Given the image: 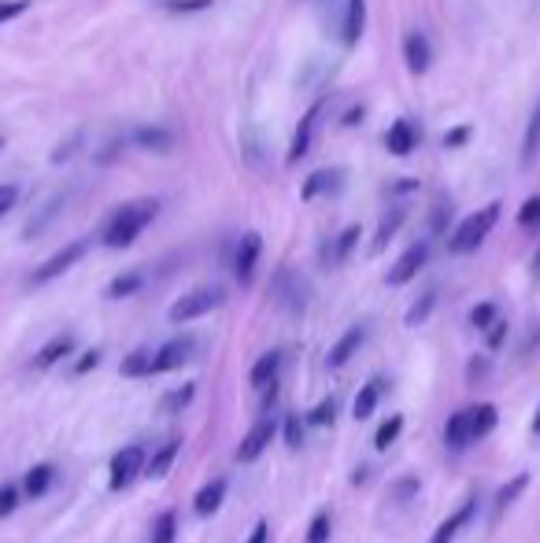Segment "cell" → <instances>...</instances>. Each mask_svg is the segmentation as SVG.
Segmentation results:
<instances>
[{"label":"cell","mask_w":540,"mask_h":543,"mask_svg":"<svg viewBox=\"0 0 540 543\" xmlns=\"http://www.w3.org/2000/svg\"><path fill=\"white\" fill-rule=\"evenodd\" d=\"M174 130H167V126H137L134 133H130V145L145 148V152H171L174 148Z\"/></svg>","instance_id":"16"},{"label":"cell","mask_w":540,"mask_h":543,"mask_svg":"<svg viewBox=\"0 0 540 543\" xmlns=\"http://www.w3.org/2000/svg\"><path fill=\"white\" fill-rule=\"evenodd\" d=\"M518 226H522V230H540V196H529L526 204H522Z\"/></svg>","instance_id":"37"},{"label":"cell","mask_w":540,"mask_h":543,"mask_svg":"<svg viewBox=\"0 0 540 543\" xmlns=\"http://www.w3.org/2000/svg\"><path fill=\"white\" fill-rule=\"evenodd\" d=\"M533 270H540V255H537V259H533Z\"/></svg>","instance_id":"54"},{"label":"cell","mask_w":540,"mask_h":543,"mask_svg":"<svg viewBox=\"0 0 540 543\" xmlns=\"http://www.w3.org/2000/svg\"><path fill=\"white\" fill-rule=\"evenodd\" d=\"M152 374V351H130L123 359V377H145Z\"/></svg>","instance_id":"31"},{"label":"cell","mask_w":540,"mask_h":543,"mask_svg":"<svg viewBox=\"0 0 540 543\" xmlns=\"http://www.w3.org/2000/svg\"><path fill=\"white\" fill-rule=\"evenodd\" d=\"M270 529H267V521H256V529L248 532V540L245 543H267Z\"/></svg>","instance_id":"50"},{"label":"cell","mask_w":540,"mask_h":543,"mask_svg":"<svg viewBox=\"0 0 540 543\" xmlns=\"http://www.w3.org/2000/svg\"><path fill=\"white\" fill-rule=\"evenodd\" d=\"M89 252V241H71L67 248H60L56 255H49L45 263L37 266L34 274H30V285H49V281H56L60 274H67L82 255Z\"/></svg>","instance_id":"5"},{"label":"cell","mask_w":540,"mask_h":543,"mask_svg":"<svg viewBox=\"0 0 540 543\" xmlns=\"http://www.w3.org/2000/svg\"><path fill=\"white\" fill-rule=\"evenodd\" d=\"M193 351H197V340L193 337H174L167 344H160V351L152 355V374H167V370H178L185 362L193 359Z\"/></svg>","instance_id":"7"},{"label":"cell","mask_w":540,"mask_h":543,"mask_svg":"<svg viewBox=\"0 0 540 543\" xmlns=\"http://www.w3.org/2000/svg\"><path fill=\"white\" fill-rule=\"evenodd\" d=\"M100 359H104V351H100V348H89L86 355H82V359L74 362V377H82V374H89V370H97Z\"/></svg>","instance_id":"43"},{"label":"cell","mask_w":540,"mask_h":543,"mask_svg":"<svg viewBox=\"0 0 540 543\" xmlns=\"http://www.w3.org/2000/svg\"><path fill=\"white\" fill-rule=\"evenodd\" d=\"M467 425H470V440H485V436L496 429V407H492V403H478V407H470Z\"/></svg>","instance_id":"24"},{"label":"cell","mask_w":540,"mask_h":543,"mask_svg":"<svg viewBox=\"0 0 540 543\" xmlns=\"http://www.w3.org/2000/svg\"><path fill=\"white\" fill-rule=\"evenodd\" d=\"M193 396H197V385H193V381L182 388H174V392L163 396V411H182V407H189V399Z\"/></svg>","instance_id":"35"},{"label":"cell","mask_w":540,"mask_h":543,"mask_svg":"<svg viewBox=\"0 0 540 543\" xmlns=\"http://www.w3.org/2000/svg\"><path fill=\"white\" fill-rule=\"evenodd\" d=\"M474 514H478V495H470L467 503H463V507L455 510L452 518L441 521V529L433 532V540H430V543H455V536H459V532H463V529L470 525V521H474Z\"/></svg>","instance_id":"15"},{"label":"cell","mask_w":540,"mask_h":543,"mask_svg":"<svg viewBox=\"0 0 540 543\" xmlns=\"http://www.w3.org/2000/svg\"><path fill=\"white\" fill-rule=\"evenodd\" d=\"M259 255H263V237H259L256 230L245 233V237L237 241V252H234V274H237V281H241V285H248V281H252Z\"/></svg>","instance_id":"9"},{"label":"cell","mask_w":540,"mask_h":543,"mask_svg":"<svg viewBox=\"0 0 540 543\" xmlns=\"http://www.w3.org/2000/svg\"><path fill=\"white\" fill-rule=\"evenodd\" d=\"M178 451H182V444H178V440H171V444H163L152 459H145V477H148V481H163V477L171 473L174 459H178Z\"/></svg>","instance_id":"21"},{"label":"cell","mask_w":540,"mask_h":543,"mask_svg":"<svg viewBox=\"0 0 540 543\" xmlns=\"http://www.w3.org/2000/svg\"><path fill=\"white\" fill-rule=\"evenodd\" d=\"M529 429H533V436H540V407H537V414H533V425H529Z\"/></svg>","instance_id":"52"},{"label":"cell","mask_w":540,"mask_h":543,"mask_svg":"<svg viewBox=\"0 0 540 543\" xmlns=\"http://www.w3.org/2000/svg\"><path fill=\"white\" fill-rule=\"evenodd\" d=\"M470 126H455V130H448L444 133V148H448V152H455V148H463L470 141Z\"/></svg>","instance_id":"44"},{"label":"cell","mask_w":540,"mask_h":543,"mask_svg":"<svg viewBox=\"0 0 540 543\" xmlns=\"http://www.w3.org/2000/svg\"><path fill=\"white\" fill-rule=\"evenodd\" d=\"M400 429H404V418H400V414H393L389 422H381V429L374 433V447H378V451H389V447L396 444Z\"/></svg>","instance_id":"33"},{"label":"cell","mask_w":540,"mask_h":543,"mask_svg":"<svg viewBox=\"0 0 540 543\" xmlns=\"http://www.w3.org/2000/svg\"><path fill=\"white\" fill-rule=\"evenodd\" d=\"M15 200H19V185H12V181H8V185H0V218L12 211Z\"/></svg>","instance_id":"46"},{"label":"cell","mask_w":540,"mask_h":543,"mask_svg":"<svg viewBox=\"0 0 540 543\" xmlns=\"http://www.w3.org/2000/svg\"><path fill=\"white\" fill-rule=\"evenodd\" d=\"M19 488L15 484H0V518H12L15 510H19Z\"/></svg>","instance_id":"40"},{"label":"cell","mask_w":540,"mask_h":543,"mask_svg":"<svg viewBox=\"0 0 540 543\" xmlns=\"http://www.w3.org/2000/svg\"><path fill=\"white\" fill-rule=\"evenodd\" d=\"M356 244H359V226H348V230H341V237L326 248V263H330V266L348 263V255L356 252Z\"/></svg>","instance_id":"27"},{"label":"cell","mask_w":540,"mask_h":543,"mask_svg":"<svg viewBox=\"0 0 540 543\" xmlns=\"http://www.w3.org/2000/svg\"><path fill=\"white\" fill-rule=\"evenodd\" d=\"M540 344V329H533V337H529V348H537Z\"/></svg>","instance_id":"53"},{"label":"cell","mask_w":540,"mask_h":543,"mask_svg":"<svg viewBox=\"0 0 540 543\" xmlns=\"http://www.w3.org/2000/svg\"><path fill=\"white\" fill-rule=\"evenodd\" d=\"M71 351H74V340L67 337V333H63V337H52L49 344H45V348L37 351L34 362H30V366H34V370H52V366H56V362L67 359Z\"/></svg>","instance_id":"18"},{"label":"cell","mask_w":540,"mask_h":543,"mask_svg":"<svg viewBox=\"0 0 540 543\" xmlns=\"http://www.w3.org/2000/svg\"><path fill=\"white\" fill-rule=\"evenodd\" d=\"M341 181H344V170L341 167L315 170V174L304 181L300 196H304V200H319V196H326V193H337V189H341Z\"/></svg>","instance_id":"17"},{"label":"cell","mask_w":540,"mask_h":543,"mask_svg":"<svg viewBox=\"0 0 540 543\" xmlns=\"http://www.w3.org/2000/svg\"><path fill=\"white\" fill-rule=\"evenodd\" d=\"M156 211H160V204H156V200H130V204L115 207V211H111V218L104 222V233H100L104 248H111V252H123V248H130V244H134L137 237L152 226Z\"/></svg>","instance_id":"1"},{"label":"cell","mask_w":540,"mask_h":543,"mask_svg":"<svg viewBox=\"0 0 540 543\" xmlns=\"http://www.w3.org/2000/svg\"><path fill=\"white\" fill-rule=\"evenodd\" d=\"M222 499H226V481L204 484V488L197 492V499H193V510H197V518H211V514L222 507Z\"/></svg>","instance_id":"23"},{"label":"cell","mask_w":540,"mask_h":543,"mask_svg":"<svg viewBox=\"0 0 540 543\" xmlns=\"http://www.w3.org/2000/svg\"><path fill=\"white\" fill-rule=\"evenodd\" d=\"M540 159V100L533 115H529V126H526V137H522V167H533Z\"/></svg>","instance_id":"26"},{"label":"cell","mask_w":540,"mask_h":543,"mask_svg":"<svg viewBox=\"0 0 540 543\" xmlns=\"http://www.w3.org/2000/svg\"><path fill=\"white\" fill-rule=\"evenodd\" d=\"M274 433H278V422H274V418H259V422L248 429L245 440H241V447H237V462H256L270 447Z\"/></svg>","instance_id":"8"},{"label":"cell","mask_w":540,"mask_h":543,"mask_svg":"<svg viewBox=\"0 0 540 543\" xmlns=\"http://www.w3.org/2000/svg\"><path fill=\"white\" fill-rule=\"evenodd\" d=\"M485 333H489V351L504 348V340H507V322H504V318H496V322H492V326L485 329Z\"/></svg>","instance_id":"45"},{"label":"cell","mask_w":540,"mask_h":543,"mask_svg":"<svg viewBox=\"0 0 540 543\" xmlns=\"http://www.w3.org/2000/svg\"><path fill=\"white\" fill-rule=\"evenodd\" d=\"M430 263V244L426 241H418V244H411L400 259L393 263V270L385 274V285H407V281H415L418 278V270Z\"/></svg>","instance_id":"6"},{"label":"cell","mask_w":540,"mask_h":543,"mask_svg":"<svg viewBox=\"0 0 540 543\" xmlns=\"http://www.w3.org/2000/svg\"><path fill=\"white\" fill-rule=\"evenodd\" d=\"M381 388H385V381H381V377H374V381H367V385L359 388L356 403H352V414H356V422H367L370 414L378 411Z\"/></svg>","instance_id":"22"},{"label":"cell","mask_w":540,"mask_h":543,"mask_svg":"<svg viewBox=\"0 0 540 543\" xmlns=\"http://www.w3.org/2000/svg\"><path fill=\"white\" fill-rule=\"evenodd\" d=\"M363 26H367V0H344V15H341V41L348 49H356L359 37H363Z\"/></svg>","instance_id":"13"},{"label":"cell","mask_w":540,"mask_h":543,"mask_svg":"<svg viewBox=\"0 0 540 543\" xmlns=\"http://www.w3.org/2000/svg\"><path fill=\"white\" fill-rule=\"evenodd\" d=\"M418 492V477H404V481L396 484V499H411Z\"/></svg>","instance_id":"48"},{"label":"cell","mask_w":540,"mask_h":543,"mask_svg":"<svg viewBox=\"0 0 540 543\" xmlns=\"http://www.w3.org/2000/svg\"><path fill=\"white\" fill-rule=\"evenodd\" d=\"M470 444V425H467V411H455L448 422H444V447L448 451H463Z\"/></svg>","instance_id":"25"},{"label":"cell","mask_w":540,"mask_h":543,"mask_svg":"<svg viewBox=\"0 0 540 543\" xmlns=\"http://www.w3.org/2000/svg\"><path fill=\"white\" fill-rule=\"evenodd\" d=\"M363 340H367V326L344 329L341 340H337V344L330 348V355H326V366H330V370H341V366H348V359L363 348Z\"/></svg>","instance_id":"14"},{"label":"cell","mask_w":540,"mask_h":543,"mask_svg":"<svg viewBox=\"0 0 540 543\" xmlns=\"http://www.w3.org/2000/svg\"><path fill=\"white\" fill-rule=\"evenodd\" d=\"M356 119H363V108H352L344 115V126H356Z\"/></svg>","instance_id":"51"},{"label":"cell","mask_w":540,"mask_h":543,"mask_svg":"<svg viewBox=\"0 0 540 543\" xmlns=\"http://www.w3.org/2000/svg\"><path fill=\"white\" fill-rule=\"evenodd\" d=\"M500 211H504L500 204H489V207H481V211H474V215L463 218V222L455 226L452 241H448V252H452V255H470V252H478L481 244L489 241L492 226L500 222Z\"/></svg>","instance_id":"2"},{"label":"cell","mask_w":540,"mask_h":543,"mask_svg":"<svg viewBox=\"0 0 540 543\" xmlns=\"http://www.w3.org/2000/svg\"><path fill=\"white\" fill-rule=\"evenodd\" d=\"M222 303H226V289H222V285H200V289L178 296V300L171 303L167 318L182 326V322H193V318H204V314L219 311Z\"/></svg>","instance_id":"3"},{"label":"cell","mask_w":540,"mask_h":543,"mask_svg":"<svg viewBox=\"0 0 540 543\" xmlns=\"http://www.w3.org/2000/svg\"><path fill=\"white\" fill-rule=\"evenodd\" d=\"M452 218V207L437 204V211H433V233H444V222Z\"/></svg>","instance_id":"49"},{"label":"cell","mask_w":540,"mask_h":543,"mask_svg":"<svg viewBox=\"0 0 540 543\" xmlns=\"http://www.w3.org/2000/svg\"><path fill=\"white\" fill-rule=\"evenodd\" d=\"M30 4H34V0H0V26L12 23V19H19Z\"/></svg>","instance_id":"42"},{"label":"cell","mask_w":540,"mask_h":543,"mask_svg":"<svg viewBox=\"0 0 540 543\" xmlns=\"http://www.w3.org/2000/svg\"><path fill=\"white\" fill-rule=\"evenodd\" d=\"M433 300H437V292H426V296H422V300H418L415 307L407 311V326H418V322H426V318H430V311H433Z\"/></svg>","instance_id":"41"},{"label":"cell","mask_w":540,"mask_h":543,"mask_svg":"<svg viewBox=\"0 0 540 543\" xmlns=\"http://www.w3.org/2000/svg\"><path fill=\"white\" fill-rule=\"evenodd\" d=\"M278 370H282V351H263L256 359V366H252V374H248V381L256 388H267L270 381H278Z\"/></svg>","instance_id":"20"},{"label":"cell","mask_w":540,"mask_h":543,"mask_svg":"<svg viewBox=\"0 0 540 543\" xmlns=\"http://www.w3.org/2000/svg\"><path fill=\"white\" fill-rule=\"evenodd\" d=\"M418 141H422V130H418L411 119H396L393 126H389V133H385V148H389V156H411L418 148Z\"/></svg>","instance_id":"10"},{"label":"cell","mask_w":540,"mask_h":543,"mask_svg":"<svg viewBox=\"0 0 540 543\" xmlns=\"http://www.w3.org/2000/svg\"><path fill=\"white\" fill-rule=\"evenodd\" d=\"M404 60H407V71L411 74H426L433 63V49H430V37L422 34V30H411L404 37Z\"/></svg>","instance_id":"12"},{"label":"cell","mask_w":540,"mask_h":543,"mask_svg":"<svg viewBox=\"0 0 540 543\" xmlns=\"http://www.w3.org/2000/svg\"><path fill=\"white\" fill-rule=\"evenodd\" d=\"M526 488H529V477H526V473H518V477H511V481H507L504 488L496 492V499H492V525H496V521H504L507 507H511V503H515V499L526 492Z\"/></svg>","instance_id":"19"},{"label":"cell","mask_w":540,"mask_h":543,"mask_svg":"<svg viewBox=\"0 0 540 543\" xmlns=\"http://www.w3.org/2000/svg\"><path fill=\"white\" fill-rule=\"evenodd\" d=\"M337 411H341V407H337V399L330 396V399H322L315 411H307L304 422L307 425H333V422H337Z\"/></svg>","instance_id":"34"},{"label":"cell","mask_w":540,"mask_h":543,"mask_svg":"<svg viewBox=\"0 0 540 543\" xmlns=\"http://www.w3.org/2000/svg\"><path fill=\"white\" fill-rule=\"evenodd\" d=\"M174 536H178V514L163 510L160 518L152 521V543H174Z\"/></svg>","instance_id":"29"},{"label":"cell","mask_w":540,"mask_h":543,"mask_svg":"<svg viewBox=\"0 0 540 543\" xmlns=\"http://www.w3.org/2000/svg\"><path fill=\"white\" fill-rule=\"evenodd\" d=\"M52 477H56V470H52L49 462H41V466H34V470L26 473V481H23V495H30V499H41V495L49 492Z\"/></svg>","instance_id":"28"},{"label":"cell","mask_w":540,"mask_h":543,"mask_svg":"<svg viewBox=\"0 0 540 543\" xmlns=\"http://www.w3.org/2000/svg\"><path fill=\"white\" fill-rule=\"evenodd\" d=\"M307 543H330V514L319 510L311 518V529H307Z\"/></svg>","instance_id":"39"},{"label":"cell","mask_w":540,"mask_h":543,"mask_svg":"<svg viewBox=\"0 0 540 543\" xmlns=\"http://www.w3.org/2000/svg\"><path fill=\"white\" fill-rule=\"evenodd\" d=\"M400 222H404V211H400V207H396L393 215H385V218H381L378 237H374V252H381V248H385V244L393 241V237H396V230H400Z\"/></svg>","instance_id":"32"},{"label":"cell","mask_w":540,"mask_h":543,"mask_svg":"<svg viewBox=\"0 0 540 543\" xmlns=\"http://www.w3.org/2000/svg\"><path fill=\"white\" fill-rule=\"evenodd\" d=\"M211 0H171V12H204Z\"/></svg>","instance_id":"47"},{"label":"cell","mask_w":540,"mask_h":543,"mask_svg":"<svg viewBox=\"0 0 540 543\" xmlns=\"http://www.w3.org/2000/svg\"><path fill=\"white\" fill-rule=\"evenodd\" d=\"M141 285H145V278H141L137 270H134V274H119V278L108 285V300H123V296H134Z\"/></svg>","instance_id":"30"},{"label":"cell","mask_w":540,"mask_h":543,"mask_svg":"<svg viewBox=\"0 0 540 543\" xmlns=\"http://www.w3.org/2000/svg\"><path fill=\"white\" fill-rule=\"evenodd\" d=\"M319 115H322V100H315V104L307 108L304 119H300L296 133H293V145H289V163H296V159H304L307 152H311V141H315V126H319Z\"/></svg>","instance_id":"11"},{"label":"cell","mask_w":540,"mask_h":543,"mask_svg":"<svg viewBox=\"0 0 540 543\" xmlns=\"http://www.w3.org/2000/svg\"><path fill=\"white\" fill-rule=\"evenodd\" d=\"M304 418L300 414H285V422H282V433H285V444L289 447H300L304 444Z\"/></svg>","instance_id":"36"},{"label":"cell","mask_w":540,"mask_h":543,"mask_svg":"<svg viewBox=\"0 0 540 543\" xmlns=\"http://www.w3.org/2000/svg\"><path fill=\"white\" fill-rule=\"evenodd\" d=\"M141 473H145V447H141V444L123 447V451H115V459H111L108 488H111V492H126V488H130Z\"/></svg>","instance_id":"4"},{"label":"cell","mask_w":540,"mask_h":543,"mask_svg":"<svg viewBox=\"0 0 540 543\" xmlns=\"http://www.w3.org/2000/svg\"><path fill=\"white\" fill-rule=\"evenodd\" d=\"M496 318H500V307H496V303H478V307L470 311V326H474V329H489Z\"/></svg>","instance_id":"38"}]
</instances>
